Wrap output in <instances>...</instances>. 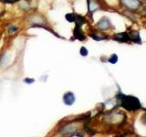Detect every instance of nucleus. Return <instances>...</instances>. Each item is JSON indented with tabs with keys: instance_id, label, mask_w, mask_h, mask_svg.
Returning <instances> with one entry per match:
<instances>
[{
	"instance_id": "nucleus-1",
	"label": "nucleus",
	"mask_w": 146,
	"mask_h": 137,
	"mask_svg": "<svg viewBox=\"0 0 146 137\" xmlns=\"http://www.w3.org/2000/svg\"><path fill=\"white\" fill-rule=\"evenodd\" d=\"M117 99L119 100L121 106L126 109L127 111H137V110L141 109V105L138 98H136L135 96L131 95H125L121 93V91L117 94Z\"/></svg>"
},
{
	"instance_id": "nucleus-2",
	"label": "nucleus",
	"mask_w": 146,
	"mask_h": 137,
	"mask_svg": "<svg viewBox=\"0 0 146 137\" xmlns=\"http://www.w3.org/2000/svg\"><path fill=\"white\" fill-rule=\"evenodd\" d=\"M128 36H129V39L131 41L137 44H141V36L139 34L138 31H130L128 33Z\"/></svg>"
},
{
	"instance_id": "nucleus-3",
	"label": "nucleus",
	"mask_w": 146,
	"mask_h": 137,
	"mask_svg": "<svg viewBox=\"0 0 146 137\" xmlns=\"http://www.w3.org/2000/svg\"><path fill=\"white\" fill-rule=\"evenodd\" d=\"M123 5L131 9H137L140 7V2L138 0H121Z\"/></svg>"
},
{
	"instance_id": "nucleus-4",
	"label": "nucleus",
	"mask_w": 146,
	"mask_h": 137,
	"mask_svg": "<svg viewBox=\"0 0 146 137\" xmlns=\"http://www.w3.org/2000/svg\"><path fill=\"white\" fill-rule=\"evenodd\" d=\"M63 102L66 105H72L75 102V96L72 92H67L63 96Z\"/></svg>"
},
{
	"instance_id": "nucleus-5",
	"label": "nucleus",
	"mask_w": 146,
	"mask_h": 137,
	"mask_svg": "<svg viewBox=\"0 0 146 137\" xmlns=\"http://www.w3.org/2000/svg\"><path fill=\"white\" fill-rule=\"evenodd\" d=\"M113 39L116 41H119V42H128V41H130L129 36H128V33H126V32L116 34L113 37Z\"/></svg>"
},
{
	"instance_id": "nucleus-6",
	"label": "nucleus",
	"mask_w": 146,
	"mask_h": 137,
	"mask_svg": "<svg viewBox=\"0 0 146 137\" xmlns=\"http://www.w3.org/2000/svg\"><path fill=\"white\" fill-rule=\"evenodd\" d=\"M98 27L100 29H108L110 27H111V22H110L109 18L107 17H102L98 23Z\"/></svg>"
},
{
	"instance_id": "nucleus-7",
	"label": "nucleus",
	"mask_w": 146,
	"mask_h": 137,
	"mask_svg": "<svg viewBox=\"0 0 146 137\" xmlns=\"http://www.w3.org/2000/svg\"><path fill=\"white\" fill-rule=\"evenodd\" d=\"M74 37H75V39H79V40H84V39H85L83 32H82L81 29L79 26H77L74 29Z\"/></svg>"
},
{
	"instance_id": "nucleus-8",
	"label": "nucleus",
	"mask_w": 146,
	"mask_h": 137,
	"mask_svg": "<svg viewBox=\"0 0 146 137\" xmlns=\"http://www.w3.org/2000/svg\"><path fill=\"white\" fill-rule=\"evenodd\" d=\"M85 18L82 17V16H80V15H78V16H76V17H75V22H76V24H77V26H79V27H80V26H82L85 23Z\"/></svg>"
},
{
	"instance_id": "nucleus-9",
	"label": "nucleus",
	"mask_w": 146,
	"mask_h": 137,
	"mask_svg": "<svg viewBox=\"0 0 146 137\" xmlns=\"http://www.w3.org/2000/svg\"><path fill=\"white\" fill-rule=\"evenodd\" d=\"M88 4H89V9H90V11H94L96 10V8L98 7V4H96L95 2H91L90 0H88Z\"/></svg>"
},
{
	"instance_id": "nucleus-10",
	"label": "nucleus",
	"mask_w": 146,
	"mask_h": 137,
	"mask_svg": "<svg viewBox=\"0 0 146 137\" xmlns=\"http://www.w3.org/2000/svg\"><path fill=\"white\" fill-rule=\"evenodd\" d=\"M66 19L68 21V22H74L75 21V17H76V16L74 15V14H67L66 15Z\"/></svg>"
},
{
	"instance_id": "nucleus-11",
	"label": "nucleus",
	"mask_w": 146,
	"mask_h": 137,
	"mask_svg": "<svg viewBox=\"0 0 146 137\" xmlns=\"http://www.w3.org/2000/svg\"><path fill=\"white\" fill-rule=\"evenodd\" d=\"M118 61V56L116 54H112L109 59V62H111V64H115Z\"/></svg>"
},
{
	"instance_id": "nucleus-12",
	"label": "nucleus",
	"mask_w": 146,
	"mask_h": 137,
	"mask_svg": "<svg viewBox=\"0 0 146 137\" xmlns=\"http://www.w3.org/2000/svg\"><path fill=\"white\" fill-rule=\"evenodd\" d=\"M80 54L82 55V56H87L88 55V49H87L85 47H82L81 49H80Z\"/></svg>"
},
{
	"instance_id": "nucleus-13",
	"label": "nucleus",
	"mask_w": 146,
	"mask_h": 137,
	"mask_svg": "<svg viewBox=\"0 0 146 137\" xmlns=\"http://www.w3.org/2000/svg\"><path fill=\"white\" fill-rule=\"evenodd\" d=\"M90 37H91V38H92L93 39H95V40H102V39H104L102 38V37L98 36V35H96V34H91Z\"/></svg>"
},
{
	"instance_id": "nucleus-14",
	"label": "nucleus",
	"mask_w": 146,
	"mask_h": 137,
	"mask_svg": "<svg viewBox=\"0 0 146 137\" xmlns=\"http://www.w3.org/2000/svg\"><path fill=\"white\" fill-rule=\"evenodd\" d=\"M16 31H17V27L15 26H10V27H9V29H8V33L9 34L15 33Z\"/></svg>"
},
{
	"instance_id": "nucleus-15",
	"label": "nucleus",
	"mask_w": 146,
	"mask_h": 137,
	"mask_svg": "<svg viewBox=\"0 0 146 137\" xmlns=\"http://www.w3.org/2000/svg\"><path fill=\"white\" fill-rule=\"evenodd\" d=\"M0 1H2L3 3H15L18 0H0Z\"/></svg>"
},
{
	"instance_id": "nucleus-16",
	"label": "nucleus",
	"mask_w": 146,
	"mask_h": 137,
	"mask_svg": "<svg viewBox=\"0 0 146 137\" xmlns=\"http://www.w3.org/2000/svg\"><path fill=\"white\" fill-rule=\"evenodd\" d=\"M25 82H26V83H32V82H34V80L33 79H29V78H27V79H25Z\"/></svg>"
},
{
	"instance_id": "nucleus-17",
	"label": "nucleus",
	"mask_w": 146,
	"mask_h": 137,
	"mask_svg": "<svg viewBox=\"0 0 146 137\" xmlns=\"http://www.w3.org/2000/svg\"><path fill=\"white\" fill-rule=\"evenodd\" d=\"M141 121H143V122L144 123V124H146V114H144L143 119H141Z\"/></svg>"
}]
</instances>
